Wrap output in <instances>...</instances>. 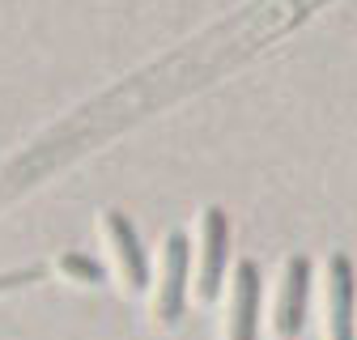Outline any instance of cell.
<instances>
[{"label": "cell", "instance_id": "obj_1", "mask_svg": "<svg viewBox=\"0 0 357 340\" xmlns=\"http://www.w3.org/2000/svg\"><path fill=\"white\" fill-rule=\"evenodd\" d=\"M306 281H310V264L302 255L285 260L281 293H277V307H273V340H298L302 319H306Z\"/></svg>", "mask_w": 357, "mask_h": 340}, {"label": "cell", "instance_id": "obj_2", "mask_svg": "<svg viewBox=\"0 0 357 340\" xmlns=\"http://www.w3.org/2000/svg\"><path fill=\"white\" fill-rule=\"evenodd\" d=\"M183 293H188V238L170 234L166 238V272L158 285V302H153V319L162 327H174L183 315Z\"/></svg>", "mask_w": 357, "mask_h": 340}, {"label": "cell", "instance_id": "obj_3", "mask_svg": "<svg viewBox=\"0 0 357 340\" xmlns=\"http://www.w3.org/2000/svg\"><path fill=\"white\" fill-rule=\"evenodd\" d=\"M328 340H353V268L344 255L328 260Z\"/></svg>", "mask_w": 357, "mask_h": 340}, {"label": "cell", "instance_id": "obj_4", "mask_svg": "<svg viewBox=\"0 0 357 340\" xmlns=\"http://www.w3.org/2000/svg\"><path fill=\"white\" fill-rule=\"evenodd\" d=\"M255 311H259V272H255V264H238L226 340H255Z\"/></svg>", "mask_w": 357, "mask_h": 340}, {"label": "cell", "instance_id": "obj_5", "mask_svg": "<svg viewBox=\"0 0 357 340\" xmlns=\"http://www.w3.org/2000/svg\"><path fill=\"white\" fill-rule=\"evenodd\" d=\"M107 238H111V251H115V264H119V277L123 285L141 289L145 285V255H141V242H137V230L123 212H107Z\"/></svg>", "mask_w": 357, "mask_h": 340}, {"label": "cell", "instance_id": "obj_6", "mask_svg": "<svg viewBox=\"0 0 357 340\" xmlns=\"http://www.w3.org/2000/svg\"><path fill=\"white\" fill-rule=\"evenodd\" d=\"M204 260H200V298H213L217 293V281H221V260H226V212L221 208H208L204 212Z\"/></svg>", "mask_w": 357, "mask_h": 340}, {"label": "cell", "instance_id": "obj_7", "mask_svg": "<svg viewBox=\"0 0 357 340\" xmlns=\"http://www.w3.org/2000/svg\"><path fill=\"white\" fill-rule=\"evenodd\" d=\"M60 272L77 277L81 285H98V281H102V268H98L94 260H85V255H64V260H60Z\"/></svg>", "mask_w": 357, "mask_h": 340}]
</instances>
